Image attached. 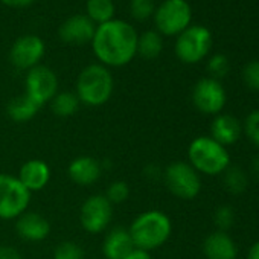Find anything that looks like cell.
Returning a JSON list of instances; mask_svg holds the SVG:
<instances>
[{"label":"cell","mask_w":259,"mask_h":259,"mask_svg":"<svg viewBox=\"0 0 259 259\" xmlns=\"http://www.w3.org/2000/svg\"><path fill=\"white\" fill-rule=\"evenodd\" d=\"M138 32L123 20H110L99 25L95 31L92 48L105 67L126 66L138 54Z\"/></svg>","instance_id":"cell-1"},{"label":"cell","mask_w":259,"mask_h":259,"mask_svg":"<svg viewBox=\"0 0 259 259\" xmlns=\"http://www.w3.org/2000/svg\"><path fill=\"white\" fill-rule=\"evenodd\" d=\"M128 232L132 235L135 247L145 251L160 248L171 238L172 223L171 218L157 209H150L139 213L130 224Z\"/></svg>","instance_id":"cell-2"},{"label":"cell","mask_w":259,"mask_h":259,"mask_svg":"<svg viewBox=\"0 0 259 259\" xmlns=\"http://www.w3.org/2000/svg\"><path fill=\"white\" fill-rule=\"evenodd\" d=\"M114 81L108 67L102 64H90L82 69L76 81V96L81 104L89 107H101L107 104L113 95Z\"/></svg>","instance_id":"cell-3"},{"label":"cell","mask_w":259,"mask_h":259,"mask_svg":"<svg viewBox=\"0 0 259 259\" xmlns=\"http://www.w3.org/2000/svg\"><path fill=\"white\" fill-rule=\"evenodd\" d=\"M189 165L204 176L223 174L230 166V154L226 147L213 141L210 136L195 138L188 148Z\"/></svg>","instance_id":"cell-4"},{"label":"cell","mask_w":259,"mask_h":259,"mask_svg":"<svg viewBox=\"0 0 259 259\" xmlns=\"http://www.w3.org/2000/svg\"><path fill=\"white\" fill-rule=\"evenodd\" d=\"M31 192L11 174H0V220H17L31 204Z\"/></svg>","instance_id":"cell-5"},{"label":"cell","mask_w":259,"mask_h":259,"mask_svg":"<svg viewBox=\"0 0 259 259\" xmlns=\"http://www.w3.org/2000/svg\"><path fill=\"white\" fill-rule=\"evenodd\" d=\"M212 48V34L206 26L195 25L186 28L177 35L176 55L186 64H195L201 61Z\"/></svg>","instance_id":"cell-6"},{"label":"cell","mask_w":259,"mask_h":259,"mask_svg":"<svg viewBox=\"0 0 259 259\" xmlns=\"http://www.w3.org/2000/svg\"><path fill=\"white\" fill-rule=\"evenodd\" d=\"M192 10L186 0H165L156 8L154 22L157 32L163 35H179L189 28Z\"/></svg>","instance_id":"cell-7"},{"label":"cell","mask_w":259,"mask_h":259,"mask_svg":"<svg viewBox=\"0 0 259 259\" xmlns=\"http://www.w3.org/2000/svg\"><path fill=\"white\" fill-rule=\"evenodd\" d=\"M169 192L180 200H194L201 191L200 174L186 162H174L163 172Z\"/></svg>","instance_id":"cell-8"},{"label":"cell","mask_w":259,"mask_h":259,"mask_svg":"<svg viewBox=\"0 0 259 259\" xmlns=\"http://www.w3.org/2000/svg\"><path fill=\"white\" fill-rule=\"evenodd\" d=\"M113 218V204L105 195H90L81 206L79 223L82 229L90 235L102 233L108 229Z\"/></svg>","instance_id":"cell-9"},{"label":"cell","mask_w":259,"mask_h":259,"mask_svg":"<svg viewBox=\"0 0 259 259\" xmlns=\"http://www.w3.org/2000/svg\"><path fill=\"white\" fill-rule=\"evenodd\" d=\"M58 93V78L55 72L46 66H35L26 73L25 95L29 96L40 108L51 102Z\"/></svg>","instance_id":"cell-10"},{"label":"cell","mask_w":259,"mask_h":259,"mask_svg":"<svg viewBox=\"0 0 259 259\" xmlns=\"http://www.w3.org/2000/svg\"><path fill=\"white\" fill-rule=\"evenodd\" d=\"M227 101L226 90L218 79L201 78L192 90V102L195 108L203 114L217 116L221 113Z\"/></svg>","instance_id":"cell-11"},{"label":"cell","mask_w":259,"mask_h":259,"mask_svg":"<svg viewBox=\"0 0 259 259\" xmlns=\"http://www.w3.org/2000/svg\"><path fill=\"white\" fill-rule=\"evenodd\" d=\"M45 41L37 35H23L13 45L10 60L19 70H31L45 57Z\"/></svg>","instance_id":"cell-12"},{"label":"cell","mask_w":259,"mask_h":259,"mask_svg":"<svg viewBox=\"0 0 259 259\" xmlns=\"http://www.w3.org/2000/svg\"><path fill=\"white\" fill-rule=\"evenodd\" d=\"M95 31V23L85 14H75L63 22L58 29V35L67 45L82 46L93 40Z\"/></svg>","instance_id":"cell-13"},{"label":"cell","mask_w":259,"mask_h":259,"mask_svg":"<svg viewBox=\"0 0 259 259\" xmlns=\"http://www.w3.org/2000/svg\"><path fill=\"white\" fill-rule=\"evenodd\" d=\"M16 230L23 241L40 242L49 236L51 223L45 215L26 210L16 220Z\"/></svg>","instance_id":"cell-14"},{"label":"cell","mask_w":259,"mask_h":259,"mask_svg":"<svg viewBox=\"0 0 259 259\" xmlns=\"http://www.w3.org/2000/svg\"><path fill=\"white\" fill-rule=\"evenodd\" d=\"M67 176L72 183L78 186H92L102 176V165L92 156H79L67 166Z\"/></svg>","instance_id":"cell-15"},{"label":"cell","mask_w":259,"mask_h":259,"mask_svg":"<svg viewBox=\"0 0 259 259\" xmlns=\"http://www.w3.org/2000/svg\"><path fill=\"white\" fill-rule=\"evenodd\" d=\"M51 177H52V172H51L49 165L45 160H38V159H31L25 162L17 176L20 183L31 194L45 189L49 185Z\"/></svg>","instance_id":"cell-16"},{"label":"cell","mask_w":259,"mask_h":259,"mask_svg":"<svg viewBox=\"0 0 259 259\" xmlns=\"http://www.w3.org/2000/svg\"><path fill=\"white\" fill-rule=\"evenodd\" d=\"M135 248L132 235L125 227L110 229L102 241V254L105 259H125Z\"/></svg>","instance_id":"cell-17"},{"label":"cell","mask_w":259,"mask_h":259,"mask_svg":"<svg viewBox=\"0 0 259 259\" xmlns=\"http://www.w3.org/2000/svg\"><path fill=\"white\" fill-rule=\"evenodd\" d=\"M242 133L241 122L232 114H217L210 123V138L223 147L233 145Z\"/></svg>","instance_id":"cell-18"},{"label":"cell","mask_w":259,"mask_h":259,"mask_svg":"<svg viewBox=\"0 0 259 259\" xmlns=\"http://www.w3.org/2000/svg\"><path fill=\"white\" fill-rule=\"evenodd\" d=\"M203 253L207 259H236L238 248L227 232L217 230L204 239Z\"/></svg>","instance_id":"cell-19"},{"label":"cell","mask_w":259,"mask_h":259,"mask_svg":"<svg viewBox=\"0 0 259 259\" xmlns=\"http://www.w3.org/2000/svg\"><path fill=\"white\" fill-rule=\"evenodd\" d=\"M38 110H40V107L29 96H26L25 93L20 95V96L13 98L8 102V107H7V113H8L10 119L14 120V122H20V123L28 122L32 117H35Z\"/></svg>","instance_id":"cell-20"},{"label":"cell","mask_w":259,"mask_h":259,"mask_svg":"<svg viewBox=\"0 0 259 259\" xmlns=\"http://www.w3.org/2000/svg\"><path fill=\"white\" fill-rule=\"evenodd\" d=\"M79 99L75 92H58L52 101H51V108L55 116L58 117H70L79 110Z\"/></svg>","instance_id":"cell-21"},{"label":"cell","mask_w":259,"mask_h":259,"mask_svg":"<svg viewBox=\"0 0 259 259\" xmlns=\"http://www.w3.org/2000/svg\"><path fill=\"white\" fill-rule=\"evenodd\" d=\"M163 49L162 35L157 31H147L138 38V54L145 60H154Z\"/></svg>","instance_id":"cell-22"},{"label":"cell","mask_w":259,"mask_h":259,"mask_svg":"<svg viewBox=\"0 0 259 259\" xmlns=\"http://www.w3.org/2000/svg\"><path fill=\"white\" fill-rule=\"evenodd\" d=\"M87 17L99 25H104L110 20H113L114 16V4L113 0H87Z\"/></svg>","instance_id":"cell-23"},{"label":"cell","mask_w":259,"mask_h":259,"mask_svg":"<svg viewBox=\"0 0 259 259\" xmlns=\"http://www.w3.org/2000/svg\"><path fill=\"white\" fill-rule=\"evenodd\" d=\"M223 183L227 192L238 195L242 194L247 189L248 185V179L247 174L238 168V166H229L224 172H223Z\"/></svg>","instance_id":"cell-24"},{"label":"cell","mask_w":259,"mask_h":259,"mask_svg":"<svg viewBox=\"0 0 259 259\" xmlns=\"http://www.w3.org/2000/svg\"><path fill=\"white\" fill-rule=\"evenodd\" d=\"M54 259H85L84 250L75 241H63L54 250Z\"/></svg>","instance_id":"cell-25"},{"label":"cell","mask_w":259,"mask_h":259,"mask_svg":"<svg viewBox=\"0 0 259 259\" xmlns=\"http://www.w3.org/2000/svg\"><path fill=\"white\" fill-rule=\"evenodd\" d=\"M156 11L153 0H132L130 2V13L132 17L138 22H145L148 20Z\"/></svg>","instance_id":"cell-26"},{"label":"cell","mask_w":259,"mask_h":259,"mask_svg":"<svg viewBox=\"0 0 259 259\" xmlns=\"http://www.w3.org/2000/svg\"><path fill=\"white\" fill-rule=\"evenodd\" d=\"M104 195H105V198L111 204L123 203L130 197V186L123 180H116L111 185H108V188H107V191H105Z\"/></svg>","instance_id":"cell-27"},{"label":"cell","mask_w":259,"mask_h":259,"mask_svg":"<svg viewBox=\"0 0 259 259\" xmlns=\"http://www.w3.org/2000/svg\"><path fill=\"white\" fill-rule=\"evenodd\" d=\"M229 69H230L229 60L223 54H215L207 61V70L210 73V78H213V79L224 78L229 73Z\"/></svg>","instance_id":"cell-28"},{"label":"cell","mask_w":259,"mask_h":259,"mask_svg":"<svg viewBox=\"0 0 259 259\" xmlns=\"http://www.w3.org/2000/svg\"><path fill=\"white\" fill-rule=\"evenodd\" d=\"M235 221V212L232 209V206L223 204L220 207H217L215 213H213V223L217 224L218 230L226 232L233 226Z\"/></svg>","instance_id":"cell-29"},{"label":"cell","mask_w":259,"mask_h":259,"mask_svg":"<svg viewBox=\"0 0 259 259\" xmlns=\"http://www.w3.org/2000/svg\"><path fill=\"white\" fill-rule=\"evenodd\" d=\"M244 133L245 136L254 144L259 147V110H254L251 111L247 117H245V122H244Z\"/></svg>","instance_id":"cell-30"},{"label":"cell","mask_w":259,"mask_h":259,"mask_svg":"<svg viewBox=\"0 0 259 259\" xmlns=\"http://www.w3.org/2000/svg\"><path fill=\"white\" fill-rule=\"evenodd\" d=\"M242 78L248 89L259 92V61L247 63L242 72Z\"/></svg>","instance_id":"cell-31"},{"label":"cell","mask_w":259,"mask_h":259,"mask_svg":"<svg viewBox=\"0 0 259 259\" xmlns=\"http://www.w3.org/2000/svg\"><path fill=\"white\" fill-rule=\"evenodd\" d=\"M0 259H23V254L13 245H0Z\"/></svg>","instance_id":"cell-32"},{"label":"cell","mask_w":259,"mask_h":259,"mask_svg":"<svg viewBox=\"0 0 259 259\" xmlns=\"http://www.w3.org/2000/svg\"><path fill=\"white\" fill-rule=\"evenodd\" d=\"M34 0H2V4H5L7 7L11 8H25L28 5H31Z\"/></svg>","instance_id":"cell-33"},{"label":"cell","mask_w":259,"mask_h":259,"mask_svg":"<svg viewBox=\"0 0 259 259\" xmlns=\"http://www.w3.org/2000/svg\"><path fill=\"white\" fill-rule=\"evenodd\" d=\"M125 259H153L150 251H145V250H139V248H135L132 253H130Z\"/></svg>","instance_id":"cell-34"},{"label":"cell","mask_w":259,"mask_h":259,"mask_svg":"<svg viewBox=\"0 0 259 259\" xmlns=\"http://www.w3.org/2000/svg\"><path fill=\"white\" fill-rule=\"evenodd\" d=\"M247 259H259V241H256L250 250H248V254H247Z\"/></svg>","instance_id":"cell-35"},{"label":"cell","mask_w":259,"mask_h":259,"mask_svg":"<svg viewBox=\"0 0 259 259\" xmlns=\"http://www.w3.org/2000/svg\"><path fill=\"white\" fill-rule=\"evenodd\" d=\"M253 168H254V172H256V176L259 177V157H256V160H254V165H253Z\"/></svg>","instance_id":"cell-36"}]
</instances>
